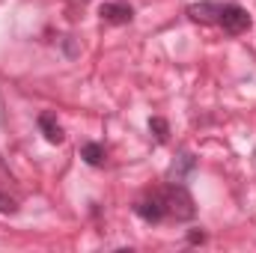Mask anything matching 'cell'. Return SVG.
<instances>
[{
  "instance_id": "obj_6",
  "label": "cell",
  "mask_w": 256,
  "mask_h": 253,
  "mask_svg": "<svg viewBox=\"0 0 256 253\" xmlns=\"http://www.w3.org/2000/svg\"><path fill=\"white\" fill-rule=\"evenodd\" d=\"M196 170V158H194L191 152H182L173 164H170V170H167V182H173V185H185V179H188V173Z\"/></svg>"
},
{
  "instance_id": "obj_8",
  "label": "cell",
  "mask_w": 256,
  "mask_h": 253,
  "mask_svg": "<svg viewBox=\"0 0 256 253\" xmlns=\"http://www.w3.org/2000/svg\"><path fill=\"white\" fill-rule=\"evenodd\" d=\"M80 158L90 164V167H102L108 161V149L102 143H84L80 146Z\"/></svg>"
},
{
  "instance_id": "obj_3",
  "label": "cell",
  "mask_w": 256,
  "mask_h": 253,
  "mask_svg": "<svg viewBox=\"0 0 256 253\" xmlns=\"http://www.w3.org/2000/svg\"><path fill=\"white\" fill-rule=\"evenodd\" d=\"M134 214H137L143 224H161V220H167V206H164L161 190H152V194H146L143 200H137V202H134Z\"/></svg>"
},
{
  "instance_id": "obj_2",
  "label": "cell",
  "mask_w": 256,
  "mask_h": 253,
  "mask_svg": "<svg viewBox=\"0 0 256 253\" xmlns=\"http://www.w3.org/2000/svg\"><path fill=\"white\" fill-rule=\"evenodd\" d=\"M250 24H254V18H250V12H248L242 3H224L220 21H218V27H224V33L242 36V33L250 30Z\"/></svg>"
},
{
  "instance_id": "obj_5",
  "label": "cell",
  "mask_w": 256,
  "mask_h": 253,
  "mask_svg": "<svg viewBox=\"0 0 256 253\" xmlns=\"http://www.w3.org/2000/svg\"><path fill=\"white\" fill-rule=\"evenodd\" d=\"M220 12H224V3L220 0H200L188 6V15L200 24H218L220 21Z\"/></svg>"
},
{
  "instance_id": "obj_10",
  "label": "cell",
  "mask_w": 256,
  "mask_h": 253,
  "mask_svg": "<svg viewBox=\"0 0 256 253\" xmlns=\"http://www.w3.org/2000/svg\"><path fill=\"white\" fill-rule=\"evenodd\" d=\"M15 212H18V202L0 190V214H15Z\"/></svg>"
},
{
  "instance_id": "obj_7",
  "label": "cell",
  "mask_w": 256,
  "mask_h": 253,
  "mask_svg": "<svg viewBox=\"0 0 256 253\" xmlns=\"http://www.w3.org/2000/svg\"><path fill=\"white\" fill-rule=\"evenodd\" d=\"M36 126H39V131L45 134V140H48V143H54V146H60V143L66 140L63 126L57 122V116H54L51 110H42V114H39V120H36Z\"/></svg>"
},
{
  "instance_id": "obj_4",
  "label": "cell",
  "mask_w": 256,
  "mask_h": 253,
  "mask_svg": "<svg viewBox=\"0 0 256 253\" xmlns=\"http://www.w3.org/2000/svg\"><path fill=\"white\" fill-rule=\"evenodd\" d=\"M98 18L104 24H114V27H122V24H131L134 21V6L126 3V0H108L98 6Z\"/></svg>"
},
{
  "instance_id": "obj_1",
  "label": "cell",
  "mask_w": 256,
  "mask_h": 253,
  "mask_svg": "<svg viewBox=\"0 0 256 253\" xmlns=\"http://www.w3.org/2000/svg\"><path fill=\"white\" fill-rule=\"evenodd\" d=\"M161 196H164V206H167V218L173 220H191L196 214V206H194V196L188 194L185 185H167L161 188Z\"/></svg>"
},
{
  "instance_id": "obj_9",
  "label": "cell",
  "mask_w": 256,
  "mask_h": 253,
  "mask_svg": "<svg viewBox=\"0 0 256 253\" xmlns=\"http://www.w3.org/2000/svg\"><path fill=\"white\" fill-rule=\"evenodd\" d=\"M149 131L155 134L158 143H167V137H170V126H167V120H161V116H152V120H149Z\"/></svg>"
},
{
  "instance_id": "obj_11",
  "label": "cell",
  "mask_w": 256,
  "mask_h": 253,
  "mask_svg": "<svg viewBox=\"0 0 256 253\" xmlns=\"http://www.w3.org/2000/svg\"><path fill=\"white\" fill-rule=\"evenodd\" d=\"M188 242H191V244H202V242H206V232H191Z\"/></svg>"
}]
</instances>
